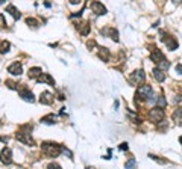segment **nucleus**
Returning <instances> with one entry per match:
<instances>
[{"label":"nucleus","instance_id":"4468645a","mask_svg":"<svg viewBox=\"0 0 182 169\" xmlns=\"http://www.w3.org/2000/svg\"><path fill=\"white\" fill-rule=\"evenodd\" d=\"M38 82H43V83H49V85H55V80L52 79L49 74H41L40 76V79H38Z\"/></svg>","mask_w":182,"mask_h":169},{"label":"nucleus","instance_id":"a211bd4d","mask_svg":"<svg viewBox=\"0 0 182 169\" xmlns=\"http://www.w3.org/2000/svg\"><path fill=\"white\" fill-rule=\"evenodd\" d=\"M169 67H170V64H169V62H167V60H165V59H164V60H162V62H159L158 64V69H161V71H165V69H169Z\"/></svg>","mask_w":182,"mask_h":169},{"label":"nucleus","instance_id":"f8f14e48","mask_svg":"<svg viewBox=\"0 0 182 169\" xmlns=\"http://www.w3.org/2000/svg\"><path fill=\"white\" fill-rule=\"evenodd\" d=\"M152 74H153V77H155V80H156V82H164V79H165L164 71H161V69H158V68H153Z\"/></svg>","mask_w":182,"mask_h":169},{"label":"nucleus","instance_id":"0eeeda50","mask_svg":"<svg viewBox=\"0 0 182 169\" xmlns=\"http://www.w3.org/2000/svg\"><path fill=\"white\" fill-rule=\"evenodd\" d=\"M15 139L23 142V144H26V145H35L34 139L31 137V135H26V133H18V135L15 136Z\"/></svg>","mask_w":182,"mask_h":169},{"label":"nucleus","instance_id":"f257e3e1","mask_svg":"<svg viewBox=\"0 0 182 169\" xmlns=\"http://www.w3.org/2000/svg\"><path fill=\"white\" fill-rule=\"evenodd\" d=\"M41 147H43L44 154L49 156V157H56V156H59V154L62 153V149H64V147L58 145L55 142H44Z\"/></svg>","mask_w":182,"mask_h":169},{"label":"nucleus","instance_id":"1a4fd4ad","mask_svg":"<svg viewBox=\"0 0 182 169\" xmlns=\"http://www.w3.org/2000/svg\"><path fill=\"white\" fill-rule=\"evenodd\" d=\"M8 71H9L11 74H14V76H20V74H22V71H23L22 64H18V62H14L12 65H9V67H8Z\"/></svg>","mask_w":182,"mask_h":169},{"label":"nucleus","instance_id":"6e6552de","mask_svg":"<svg viewBox=\"0 0 182 169\" xmlns=\"http://www.w3.org/2000/svg\"><path fill=\"white\" fill-rule=\"evenodd\" d=\"M150 59H152V62L159 64V62H162V60H164V55H162V51H161V50L153 48V50H152V53H150Z\"/></svg>","mask_w":182,"mask_h":169},{"label":"nucleus","instance_id":"412c9836","mask_svg":"<svg viewBox=\"0 0 182 169\" xmlns=\"http://www.w3.org/2000/svg\"><path fill=\"white\" fill-rule=\"evenodd\" d=\"M126 169H135V166H136V162H135V158H131L129 162H126Z\"/></svg>","mask_w":182,"mask_h":169},{"label":"nucleus","instance_id":"393cba45","mask_svg":"<svg viewBox=\"0 0 182 169\" xmlns=\"http://www.w3.org/2000/svg\"><path fill=\"white\" fill-rule=\"evenodd\" d=\"M120 149H122V151H126V149H129V145H127L126 142H123V144L120 145Z\"/></svg>","mask_w":182,"mask_h":169},{"label":"nucleus","instance_id":"dca6fc26","mask_svg":"<svg viewBox=\"0 0 182 169\" xmlns=\"http://www.w3.org/2000/svg\"><path fill=\"white\" fill-rule=\"evenodd\" d=\"M55 121H56V116H55L53 113L47 115V116H44V118L41 119V122H44V124H53Z\"/></svg>","mask_w":182,"mask_h":169},{"label":"nucleus","instance_id":"423d86ee","mask_svg":"<svg viewBox=\"0 0 182 169\" xmlns=\"http://www.w3.org/2000/svg\"><path fill=\"white\" fill-rule=\"evenodd\" d=\"M91 11L94 12L96 15H103V14H106V8L100 2H93L91 3Z\"/></svg>","mask_w":182,"mask_h":169},{"label":"nucleus","instance_id":"5701e85b","mask_svg":"<svg viewBox=\"0 0 182 169\" xmlns=\"http://www.w3.org/2000/svg\"><path fill=\"white\" fill-rule=\"evenodd\" d=\"M26 23H27V24H32V27H36V26H38V21H36L35 18H27Z\"/></svg>","mask_w":182,"mask_h":169},{"label":"nucleus","instance_id":"bb28decb","mask_svg":"<svg viewBox=\"0 0 182 169\" xmlns=\"http://www.w3.org/2000/svg\"><path fill=\"white\" fill-rule=\"evenodd\" d=\"M176 71H178V74H182V64L176 65Z\"/></svg>","mask_w":182,"mask_h":169},{"label":"nucleus","instance_id":"9d476101","mask_svg":"<svg viewBox=\"0 0 182 169\" xmlns=\"http://www.w3.org/2000/svg\"><path fill=\"white\" fill-rule=\"evenodd\" d=\"M40 101L43 104H52L53 103V95L50 92H43L41 97H40Z\"/></svg>","mask_w":182,"mask_h":169},{"label":"nucleus","instance_id":"4be33fe9","mask_svg":"<svg viewBox=\"0 0 182 169\" xmlns=\"http://www.w3.org/2000/svg\"><path fill=\"white\" fill-rule=\"evenodd\" d=\"M155 103L158 104V107H164V106L167 104V103H165V98H164V97H158V98L155 100Z\"/></svg>","mask_w":182,"mask_h":169},{"label":"nucleus","instance_id":"cd10ccee","mask_svg":"<svg viewBox=\"0 0 182 169\" xmlns=\"http://www.w3.org/2000/svg\"><path fill=\"white\" fill-rule=\"evenodd\" d=\"M88 48H93V47H96V42H94V41H88Z\"/></svg>","mask_w":182,"mask_h":169},{"label":"nucleus","instance_id":"b1692460","mask_svg":"<svg viewBox=\"0 0 182 169\" xmlns=\"http://www.w3.org/2000/svg\"><path fill=\"white\" fill-rule=\"evenodd\" d=\"M47 169H61V166H59L58 163H50V165L47 166Z\"/></svg>","mask_w":182,"mask_h":169},{"label":"nucleus","instance_id":"39448f33","mask_svg":"<svg viewBox=\"0 0 182 169\" xmlns=\"http://www.w3.org/2000/svg\"><path fill=\"white\" fill-rule=\"evenodd\" d=\"M0 160H2L5 165H11V162H12L11 148H3V149H2V153H0Z\"/></svg>","mask_w":182,"mask_h":169},{"label":"nucleus","instance_id":"aec40b11","mask_svg":"<svg viewBox=\"0 0 182 169\" xmlns=\"http://www.w3.org/2000/svg\"><path fill=\"white\" fill-rule=\"evenodd\" d=\"M102 51L99 53V57L100 59H103V60H108V57H109V53H108V50L106 48H100Z\"/></svg>","mask_w":182,"mask_h":169},{"label":"nucleus","instance_id":"9b49d317","mask_svg":"<svg viewBox=\"0 0 182 169\" xmlns=\"http://www.w3.org/2000/svg\"><path fill=\"white\" fill-rule=\"evenodd\" d=\"M18 94H20V97H22L23 100H26V101H34V94H32V92H31V91L29 89H22L20 91V92H18Z\"/></svg>","mask_w":182,"mask_h":169},{"label":"nucleus","instance_id":"ddd939ff","mask_svg":"<svg viewBox=\"0 0 182 169\" xmlns=\"http://www.w3.org/2000/svg\"><path fill=\"white\" fill-rule=\"evenodd\" d=\"M41 74H43L41 68H31V69H29V77H31V79H40Z\"/></svg>","mask_w":182,"mask_h":169},{"label":"nucleus","instance_id":"a878e982","mask_svg":"<svg viewBox=\"0 0 182 169\" xmlns=\"http://www.w3.org/2000/svg\"><path fill=\"white\" fill-rule=\"evenodd\" d=\"M0 26H2V27H3V26H6V23H5V17H3L2 14H0Z\"/></svg>","mask_w":182,"mask_h":169},{"label":"nucleus","instance_id":"7ed1b4c3","mask_svg":"<svg viewBox=\"0 0 182 169\" xmlns=\"http://www.w3.org/2000/svg\"><path fill=\"white\" fill-rule=\"evenodd\" d=\"M144 79H146V76H144V71L143 69H136L135 73H132L129 76V82L132 85H140L141 82H144Z\"/></svg>","mask_w":182,"mask_h":169},{"label":"nucleus","instance_id":"20e7f679","mask_svg":"<svg viewBox=\"0 0 182 169\" xmlns=\"http://www.w3.org/2000/svg\"><path fill=\"white\" fill-rule=\"evenodd\" d=\"M162 118H164V110H162L161 107H153V109L150 110V119H152L153 122H161Z\"/></svg>","mask_w":182,"mask_h":169},{"label":"nucleus","instance_id":"2eb2a0df","mask_svg":"<svg viewBox=\"0 0 182 169\" xmlns=\"http://www.w3.org/2000/svg\"><path fill=\"white\" fill-rule=\"evenodd\" d=\"M6 11H8V12H11V14H12V17H14L15 20H17V18H20V12L17 11V9H15V6H14V5H8V6H6Z\"/></svg>","mask_w":182,"mask_h":169},{"label":"nucleus","instance_id":"6ab92c4d","mask_svg":"<svg viewBox=\"0 0 182 169\" xmlns=\"http://www.w3.org/2000/svg\"><path fill=\"white\" fill-rule=\"evenodd\" d=\"M8 48H9V42L8 41H2L0 42V53H6Z\"/></svg>","mask_w":182,"mask_h":169},{"label":"nucleus","instance_id":"f3484780","mask_svg":"<svg viewBox=\"0 0 182 169\" xmlns=\"http://www.w3.org/2000/svg\"><path fill=\"white\" fill-rule=\"evenodd\" d=\"M173 119H175L178 124H182V109H181V107H179L176 112L173 113Z\"/></svg>","mask_w":182,"mask_h":169},{"label":"nucleus","instance_id":"f03ea898","mask_svg":"<svg viewBox=\"0 0 182 169\" xmlns=\"http://www.w3.org/2000/svg\"><path fill=\"white\" fill-rule=\"evenodd\" d=\"M152 94H153V89H152V86H149V85H143V86H140V89L136 91V97L141 98V100L150 98Z\"/></svg>","mask_w":182,"mask_h":169}]
</instances>
